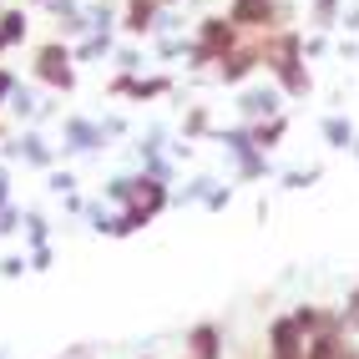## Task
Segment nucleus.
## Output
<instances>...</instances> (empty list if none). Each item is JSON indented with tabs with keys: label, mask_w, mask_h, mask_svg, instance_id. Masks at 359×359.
<instances>
[{
	"label": "nucleus",
	"mask_w": 359,
	"mask_h": 359,
	"mask_svg": "<svg viewBox=\"0 0 359 359\" xmlns=\"http://www.w3.org/2000/svg\"><path fill=\"white\" fill-rule=\"evenodd\" d=\"M283 111V91L278 86H238V116L243 122H263V116Z\"/></svg>",
	"instance_id": "nucleus-7"
},
{
	"label": "nucleus",
	"mask_w": 359,
	"mask_h": 359,
	"mask_svg": "<svg viewBox=\"0 0 359 359\" xmlns=\"http://www.w3.org/2000/svg\"><path fill=\"white\" fill-rule=\"evenodd\" d=\"M157 15H162V0H127V6H122V20H116V26H122V31L137 41V36H152Z\"/></svg>",
	"instance_id": "nucleus-9"
},
{
	"label": "nucleus",
	"mask_w": 359,
	"mask_h": 359,
	"mask_svg": "<svg viewBox=\"0 0 359 359\" xmlns=\"http://www.w3.org/2000/svg\"><path fill=\"white\" fill-rule=\"evenodd\" d=\"M208 132H212V111H208L203 102H193V107L182 111V132H177V137H187V142H198V137H208Z\"/></svg>",
	"instance_id": "nucleus-16"
},
{
	"label": "nucleus",
	"mask_w": 359,
	"mask_h": 359,
	"mask_svg": "<svg viewBox=\"0 0 359 359\" xmlns=\"http://www.w3.org/2000/svg\"><path fill=\"white\" fill-rule=\"evenodd\" d=\"M223 15L243 36H269V31L294 26V6H289V0H228Z\"/></svg>",
	"instance_id": "nucleus-2"
},
{
	"label": "nucleus",
	"mask_w": 359,
	"mask_h": 359,
	"mask_svg": "<svg viewBox=\"0 0 359 359\" xmlns=\"http://www.w3.org/2000/svg\"><path fill=\"white\" fill-rule=\"evenodd\" d=\"M71 359H91V349H76V354H71Z\"/></svg>",
	"instance_id": "nucleus-29"
},
{
	"label": "nucleus",
	"mask_w": 359,
	"mask_h": 359,
	"mask_svg": "<svg viewBox=\"0 0 359 359\" xmlns=\"http://www.w3.org/2000/svg\"><path fill=\"white\" fill-rule=\"evenodd\" d=\"M339 26H344V31H359V0H354V6H349L344 15H339Z\"/></svg>",
	"instance_id": "nucleus-28"
},
{
	"label": "nucleus",
	"mask_w": 359,
	"mask_h": 359,
	"mask_svg": "<svg viewBox=\"0 0 359 359\" xmlns=\"http://www.w3.org/2000/svg\"><path fill=\"white\" fill-rule=\"evenodd\" d=\"M31 76L46 86V91H56V97H66V91H76V61H71V46L56 36V41H46L36 46V56H31Z\"/></svg>",
	"instance_id": "nucleus-3"
},
{
	"label": "nucleus",
	"mask_w": 359,
	"mask_h": 359,
	"mask_svg": "<svg viewBox=\"0 0 359 359\" xmlns=\"http://www.w3.org/2000/svg\"><path fill=\"white\" fill-rule=\"evenodd\" d=\"M20 86V76H15V71L11 66H0V111H6V102H11V91Z\"/></svg>",
	"instance_id": "nucleus-26"
},
{
	"label": "nucleus",
	"mask_w": 359,
	"mask_h": 359,
	"mask_svg": "<svg viewBox=\"0 0 359 359\" xmlns=\"http://www.w3.org/2000/svg\"><path fill=\"white\" fill-rule=\"evenodd\" d=\"M0 157H6V162H20V167H41V172H51V167H56V147H51L36 127L6 137V142H0Z\"/></svg>",
	"instance_id": "nucleus-5"
},
{
	"label": "nucleus",
	"mask_w": 359,
	"mask_h": 359,
	"mask_svg": "<svg viewBox=\"0 0 359 359\" xmlns=\"http://www.w3.org/2000/svg\"><path fill=\"white\" fill-rule=\"evenodd\" d=\"M349 152H354V157H359V132H354V147H349Z\"/></svg>",
	"instance_id": "nucleus-30"
},
{
	"label": "nucleus",
	"mask_w": 359,
	"mask_h": 359,
	"mask_svg": "<svg viewBox=\"0 0 359 359\" xmlns=\"http://www.w3.org/2000/svg\"><path fill=\"white\" fill-rule=\"evenodd\" d=\"M20 273H31V263H26V248L0 258V278H20Z\"/></svg>",
	"instance_id": "nucleus-23"
},
{
	"label": "nucleus",
	"mask_w": 359,
	"mask_h": 359,
	"mask_svg": "<svg viewBox=\"0 0 359 359\" xmlns=\"http://www.w3.org/2000/svg\"><path fill=\"white\" fill-rule=\"evenodd\" d=\"M20 238H26V248L51 243V218H41V212H26V218H20Z\"/></svg>",
	"instance_id": "nucleus-17"
},
{
	"label": "nucleus",
	"mask_w": 359,
	"mask_h": 359,
	"mask_svg": "<svg viewBox=\"0 0 359 359\" xmlns=\"http://www.w3.org/2000/svg\"><path fill=\"white\" fill-rule=\"evenodd\" d=\"M0 56H6V51H0Z\"/></svg>",
	"instance_id": "nucleus-32"
},
{
	"label": "nucleus",
	"mask_w": 359,
	"mask_h": 359,
	"mask_svg": "<svg viewBox=\"0 0 359 359\" xmlns=\"http://www.w3.org/2000/svg\"><path fill=\"white\" fill-rule=\"evenodd\" d=\"M263 71L273 76V86H278L289 102H299V97L314 91V76H309V66H304V36H299L294 26L263 36Z\"/></svg>",
	"instance_id": "nucleus-1"
},
{
	"label": "nucleus",
	"mask_w": 359,
	"mask_h": 359,
	"mask_svg": "<svg viewBox=\"0 0 359 359\" xmlns=\"http://www.w3.org/2000/svg\"><path fill=\"white\" fill-rule=\"evenodd\" d=\"M97 132H102V147H111L116 137H127V116H116V111L97 116Z\"/></svg>",
	"instance_id": "nucleus-19"
},
{
	"label": "nucleus",
	"mask_w": 359,
	"mask_h": 359,
	"mask_svg": "<svg viewBox=\"0 0 359 359\" xmlns=\"http://www.w3.org/2000/svg\"><path fill=\"white\" fill-rule=\"evenodd\" d=\"M248 137H253L258 152H273L278 142L289 137V111H273V116H263V122H248Z\"/></svg>",
	"instance_id": "nucleus-11"
},
{
	"label": "nucleus",
	"mask_w": 359,
	"mask_h": 359,
	"mask_svg": "<svg viewBox=\"0 0 359 359\" xmlns=\"http://www.w3.org/2000/svg\"><path fill=\"white\" fill-rule=\"evenodd\" d=\"M46 187H51L56 198H66V193H76V172H66V167H51V172H46Z\"/></svg>",
	"instance_id": "nucleus-21"
},
{
	"label": "nucleus",
	"mask_w": 359,
	"mask_h": 359,
	"mask_svg": "<svg viewBox=\"0 0 359 359\" xmlns=\"http://www.w3.org/2000/svg\"><path fill=\"white\" fill-rule=\"evenodd\" d=\"M177 81L167 76V71H157V76H127V91L122 97L127 102H162V97H172Z\"/></svg>",
	"instance_id": "nucleus-10"
},
{
	"label": "nucleus",
	"mask_w": 359,
	"mask_h": 359,
	"mask_svg": "<svg viewBox=\"0 0 359 359\" xmlns=\"http://www.w3.org/2000/svg\"><path fill=\"white\" fill-rule=\"evenodd\" d=\"M344 15V0H309V26L314 31H334Z\"/></svg>",
	"instance_id": "nucleus-15"
},
{
	"label": "nucleus",
	"mask_w": 359,
	"mask_h": 359,
	"mask_svg": "<svg viewBox=\"0 0 359 359\" xmlns=\"http://www.w3.org/2000/svg\"><path fill=\"white\" fill-rule=\"evenodd\" d=\"M278 182L289 187V193H299V187H314V182H319V167H294V172H283Z\"/></svg>",
	"instance_id": "nucleus-22"
},
{
	"label": "nucleus",
	"mask_w": 359,
	"mask_h": 359,
	"mask_svg": "<svg viewBox=\"0 0 359 359\" xmlns=\"http://www.w3.org/2000/svg\"><path fill=\"white\" fill-rule=\"evenodd\" d=\"M20 218H26V212H20V208H0V238H11V233H20Z\"/></svg>",
	"instance_id": "nucleus-25"
},
{
	"label": "nucleus",
	"mask_w": 359,
	"mask_h": 359,
	"mask_svg": "<svg viewBox=\"0 0 359 359\" xmlns=\"http://www.w3.org/2000/svg\"><path fill=\"white\" fill-rule=\"evenodd\" d=\"M258 66H263V36H243V41H238L228 56H218V61H212V71H208V76L218 81V86H243Z\"/></svg>",
	"instance_id": "nucleus-4"
},
{
	"label": "nucleus",
	"mask_w": 359,
	"mask_h": 359,
	"mask_svg": "<svg viewBox=\"0 0 359 359\" xmlns=\"http://www.w3.org/2000/svg\"><path fill=\"white\" fill-rule=\"evenodd\" d=\"M11 203V162H0V208Z\"/></svg>",
	"instance_id": "nucleus-27"
},
{
	"label": "nucleus",
	"mask_w": 359,
	"mask_h": 359,
	"mask_svg": "<svg viewBox=\"0 0 359 359\" xmlns=\"http://www.w3.org/2000/svg\"><path fill=\"white\" fill-rule=\"evenodd\" d=\"M132 187H137V172H127V177H107V187H102V203H111V208H127V203H132Z\"/></svg>",
	"instance_id": "nucleus-18"
},
{
	"label": "nucleus",
	"mask_w": 359,
	"mask_h": 359,
	"mask_svg": "<svg viewBox=\"0 0 359 359\" xmlns=\"http://www.w3.org/2000/svg\"><path fill=\"white\" fill-rule=\"evenodd\" d=\"M182 359H223V324H193L187 329V339H182Z\"/></svg>",
	"instance_id": "nucleus-8"
},
{
	"label": "nucleus",
	"mask_w": 359,
	"mask_h": 359,
	"mask_svg": "<svg viewBox=\"0 0 359 359\" xmlns=\"http://www.w3.org/2000/svg\"><path fill=\"white\" fill-rule=\"evenodd\" d=\"M111 61H116V71H132V76H142V66H147L137 46H116V51H111Z\"/></svg>",
	"instance_id": "nucleus-20"
},
{
	"label": "nucleus",
	"mask_w": 359,
	"mask_h": 359,
	"mask_svg": "<svg viewBox=\"0 0 359 359\" xmlns=\"http://www.w3.org/2000/svg\"><path fill=\"white\" fill-rule=\"evenodd\" d=\"M81 152H102L97 116H66L61 122V157H81Z\"/></svg>",
	"instance_id": "nucleus-6"
},
{
	"label": "nucleus",
	"mask_w": 359,
	"mask_h": 359,
	"mask_svg": "<svg viewBox=\"0 0 359 359\" xmlns=\"http://www.w3.org/2000/svg\"><path fill=\"white\" fill-rule=\"evenodd\" d=\"M31 6H46V0H31Z\"/></svg>",
	"instance_id": "nucleus-31"
},
{
	"label": "nucleus",
	"mask_w": 359,
	"mask_h": 359,
	"mask_svg": "<svg viewBox=\"0 0 359 359\" xmlns=\"http://www.w3.org/2000/svg\"><path fill=\"white\" fill-rule=\"evenodd\" d=\"M26 36H31V15L20 11V6H6V11H0V51L26 46Z\"/></svg>",
	"instance_id": "nucleus-12"
},
{
	"label": "nucleus",
	"mask_w": 359,
	"mask_h": 359,
	"mask_svg": "<svg viewBox=\"0 0 359 359\" xmlns=\"http://www.w3.org/2000/svg\"><path fill=\"white\" fill-rule=\"evenodd\" d=\"M233 172H238V182H263V177H273V162H269V152H243V157H233Z\"/></svg>",
	"instance_id": "nucleus-14"
},
{
	"label": "nucleus",
	"mask_w": 359,
	"mask_h": 359,
	"mask_svg": "<svg viewBox=\"0 0 359 359\" xmlns=\"http://www.w3.org/2000/svg\"><path fill=\"white\" fill-rule=\"evenodd\" d=\"M319 132H324V142H329L334 152H349V147H354V122H349V116H339V111H329L324 122H319Z\"/></svg>",
	"instance_id": "nucleus-13"
},
{
	"label": "nucleus",
	"mask_w": 359,
	"mask_h": 359,
	"mask_svg": "<svg viewBox=\"0 0 359 359\" xmlns=\"http://www.w3.org/2000/svg\"><path fill=\"white\" fill-rule=\"evenodd\" d=\"M228 203H233V187H223V182H212V187H208V198H203L208 212H223Z\"/></svg>",
	"instance_id": "nucleus-24"
}]
</instances>
